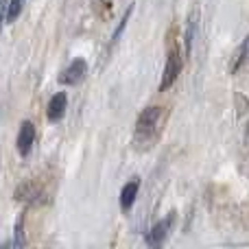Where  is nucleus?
<instances>
[{
    "label": "nucleus",
    "mask_w": 249,
    "mask_h": 249,
    "mask_svg": "<svg viewBox=\"0 0 249 249\" xmlns=\"http://www.w3.org/2000/svg\"><path fill=\"white\" fill-rule=\"evenodd\" d=\"M37 197H39V188L33 184V181H26V184L18 186V190H16V199H18V201L31 203V201H37Z\"/></svg>",
    "instance_id": "nucleus-8"
},
{
    "label": "nucleus",
    "mask_w": 249,
    "mask_h": 249,
    "mask_svg": "<svg viewBox=\"0 0 249 249\" xmlns=\"http://www.w3.org/2000/svg\"><path fill=\"white\" fill-rule=\"evenodd\" d=\"M160 118H162V107H158V105H153V107H146L144 112L138 116L136 136L138 138H151L155 131H158Z\"/></svg>",
    "instance_id": "nucleus-1"
},
{
    "label": "nucleus",
    "mask_w": 249,
    "mask_h": 249,
    "mask_svg": "<svg viewBox=\"0 0 249 249\" xmlns=\"http://www.w3.org/2000/svg\"><path fill=\"white\" fill-rule=\"evenodd\" d=\"M24 7V0H9L7 2V22H16L18 16L22 13Z\"/></svg>",
    "instance_id": "nucleus-11"
},
{
    "label": "nucleus",
    "mask_w": 249,
    "mask_h": 249,
    "mask_svg": "<svg viewBox=\"0 0 249 249\" xmlns=\"http://www.w3.org/2000/svg\"><path fill=\"white\" fill-rule=\"evenodd\" d=\"M4 18H7V0H0V31H2Z\"/></svg>",
    "instance_id": "nucleus-14"
},
{
    "label": "nucleus",
    "mask_w": 249,
    "mask_h": 249,
    "mask_svg": "<svg viewBox=\"0 0 249 249\" xmlns=\"http://www.w3.org/2000/svg\"><path fill=\"white\" fill-rule=\"evenodd\" d=\"M181 66H184V61H181L179 48H173L166 57V66H164L162 81H160V92H166L168 88L177 81V77H179V72H181Z\"/></svg>",
    "instance_id": "nucleus-2"
},
{
    "label": "nucleus",
    "mask_w": 249,
    "mask_h": 249,
    "mask_svg": "<svg viewBox=\"0 0 249 249\" xmlns=\"http://www.w3.org/2000/svg\"><path fill=\"white\" fill-rule=\"evenodd\" d=\"M138 190H140V179H138V177H133L131 181H127V184L123 186V190H121V208L124 212L133 206V201H136V197H138Z\"/></svg>",
    "instance_id": "nucleus-7"
},
{
    "label": "nucleus",
    "mask_w": 249,
    "mask_h": 249,
    "mask_svg": "<svg viewBox=\"0 0 249 249\" xmlns=\"http://www.w3.org/2000/svg\"><path fill=\"white\" fill-rule=\"evenodd\" d=\"M33 142H35V127L31 121H24L20 124V131H18V153L22 158H26L31 153V149H33Z\"/></svg>",
    "instance_id": "nucleus-5"
},
{
    "label": "nucleus",
    "mask_w": 249,
    "mask_h": 249,
    "mask_svg": "<svg viewBox=\"0 0 249 249\" xmlns=\"http://www.w3.org/2000/svg\"><path fill=\"white\" fill-rule=\"evenodd\" d=\"M173 223H175V212H168V214L164 216L158 225H153V228H151V232L146 234V243H149L151 247L162 245V241L168 236V232H171Z\"/></svg>",
    "instance_id": "nucleus-3"
},
{
    "label": "nucleus",
    "mask_w": 249,
    "mask_h": 249,
    "mask_svg": "<svg viewBox=\"0 0 249 249\" xmlns=\"http://www.w3.org/2000/svg\"><path fill=\"white\" fill-rule=\"evenodd\" d=\"M66 105H68V99H66V94H64V92H57V94L51 99L48 107H46L48 121H51V123L61 121V118H64V114H66Z\"/></svg>",
    "instance_id": "nucleus-6"
},
{
    "label": "nucleus",
    "mask_w": 249,
    "mask_h": 249,
    "mask_svg": "<svg viewBox=\"0 0 249 249\" xmlns=\"http://www.w3.org/2000/svg\"><path fill=\"white\" fill-rule=\"evenodd\" d=\"M197 20H199L197 13H193V16H190V20H188V29H186V55H190V53H193L195 33H197Z\"/></svg>",
    "instance_id": "nucleus-10"
},
{
    "label": "nucleus",
    "mask_w": 249,
    "mask_h": 249,
    "mask_svg": "<svg viewBox=\"0 0 249 249\" xmlns=\"http://www.w3.org/2000/svg\"><path fill=\"white\" fill-rule=\"evenodd\" d=\"M247 46H249V39L245 37V39L241 42V46H238V53L234 55L232 66H230V72H232V74H236V72H238V68H241V66L245 64V59H247Z\"/></svg>",
    "instance_id": "nucleus-9"
},
{
    "label": "nucleus",
    "mask_w": 249,
    "mask_h": 249,
    "mask_svg": "<svg viewBox=\"0 0 249 249\" xmlns=\"http://www.w3.org/2000/svg\"><path fill=\"white\" fill-rule=\"evenodd\" d=\"M24 245V234H22V221H18L16 225V247Z\"/></svg>",
    "instance_id": "nucleus-13"
},
{
    "label": "nucleus",
    "mask_w": 249,
    "mask_h": 249,
    "mask_svg": "<svg viewBox=\"0 0 249 249\" xmlns=\"http://www.w3.org/2000/svg\"><path fill=\"white\" fill-rule=\"evenodd\" d=\"M86 74H88V64L83 59H74L72 64L61 72L59 81L64 83V86H77V83H81L83 79H86Z\"/></svg>",
    "instance_id": "nucleus-4"
},
{
    "label": "nucleus",
    "mask_w": 249,
    "mask_h": 249,
    "mask_svg": "<svg viewBox=\"0 0 249 249\" xmlns=\"http://www.w3.org/2000/svg\"><path fill=\"white\" fill-rule=\"evenodd\" d=\"M131 11H133V4L124 11V16H123V20H121V24H118V29L114 31V35H112V42H118V37L123 35V31H124V26H127V22H129V18H131Z\"/></svg>",
    "instance_id": "nucleus-12"
}]
</instances>
